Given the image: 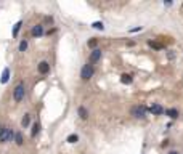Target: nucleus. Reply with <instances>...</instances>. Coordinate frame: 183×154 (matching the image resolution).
Wrapping results in <instances>:
<instances>
[{
	"label": "nucleus",
	"instance_id": "nucleus-1",
	"mask_svg": "<svg viewBox=\"0 0 183 154\" xmlns=\"http://www.w3.org/2000/svg\"><path fill=\"white\" fill-rule=\"evenodd\" d=\"M148 108L146 106H143V104H137L132 108V116L137 119H143V117H146V112H148Z\"/></svg>",
	"mask_w": 183,
	"mask_h": 154
},
{
	"label": "nucleus",
	"instance_id": "nucleus-2",
	"mask_svg": "<svg viewBox=\"0 0 183 154\" xmlns=\"http://www.w3.org/2000/svg\"><path fill=\"white\" fill-rule=\"evenodd\" d=\"M24 95H26V90H24V85L23 84H18L13 90V98H15V101L16 103H21L24 100Z\"/></svg>",
	"mask_w": 183,
	"mask_h": 154
},
{
	"label": "nucleus",
	"instance_id": "nucleus-3",
	"mask_svg": "<svg viewBox=\"0 0 183 154\" xmlns=\"http://www.w3.org/2000/svg\"><path fill=\"white\" fill-rule=\"evenodd\" d=\"M93 72H95L93 64H85L84 68H82V71H80V77L84 79V80H88V79H92Z\"/></svg>",
	"mask_w": 183,
	"mask_h": 154
},
{
	"label": "nucleus",
	"instance_id": "nucleus-4",
	"mask_svg": "<svg viewBox=\"0 0 183 154\" xmlns=\"http://www.w3.org/2000/svg\"><path fill=\"white\" fill-rule=\"evenodd\" d=\"M8 137H10V129L2 127L0 129V143H8Z\"/></svg>",
	"mask_w": 183,
	"mask_h": 154
},
{
	"label": "nucleus",
	"instance_id": "nucleus-5",
	"mask_svg": "<svg viewBox=\"0 0 183 154\" xmlns=\"http://www.w3.org/2000/svg\"><path fill=\"white\" fill-rule=\"evenodd\" d=\"M100 58H101V50L95 48L93 52H92V55H90V64H92V63H97Z\"/></svg>",
	"mask_w": 183,
	"mask_h": 154
},
{
	"label": "nucleus",
	"instance_id": "nucleus-6",
	"mask_svg": "<svg viewBox=\"0 0 183 154\" xmlns=\"http://www.w3.org/2000/svg\"><path fill=\"white\" fill-rule=\"evenodd\" d=\"M31 34H32V37H40V35H44V26H40V24L34 26L32 31H31Z\"/></svg>",
	"mask_w": 183,
	"mask_h": 154
},
{
	"label": "nucleus",
	"instance_id": "nucleus-7",
	"mask_svg": "<svg viewBox=\"0 0 183 154\" xmlns=\"http://www.w3.org/2000/svg\"><path fill=\"white\" fill-rule=\"evenodd\" d=\"M149 112H153L154 116H161V114L164 112V108H162L161 104H153V106L149 108Z\"/></svg>",
	"mask_w": 183,
	"mask_h": 154
},
{
	"label": "nucleus",
	"instance_id": "nucleus-8",
	"mask_svg": "<svg viewBox=\"0 0 183 154\" xmlns=\"http://www.w3.org/2000/svg\"><path fill=\"white\" fill-rule=\"evenodd\" d=\"M39 72L40 74H48L50 72V64L47 61H42L40 64H39Z\"/></svg>",
	"mask_w": 183,
	"mask_h": 154
},
{
	"label": "nucleus",
	"instance_id": "nucleus-9",
	"mask_svg": "<svg viewBox=\"0 0 183 154\" xmlns=\"http://www.w3.org/2000/svg\"><path fill=\"white\" fill-rule=\"evenodd\" d=\"M8 79H10V69L5 68L3 72H2V79H0V82H2V84H7V82H8Z\"/></svg>",
	"mask_w": 183,
	"mask_h": 154
},
{
	"label": "nucleus",
	"instance_id": "nucleus-10",
	"mask_svg": "<svg viewBox=\"0 0 183 154\" xmlns=\"http://www.w3.org/2000/svg\"><path fill=\"white\" fill-rule=\"evenodd\" d=\"M121 82H122V84H125V85H130V84H132V76H129V74H122V76H121Z\"/></svg>",
	"mask_w": 183,
	"mask_h": 154
},
{
	"label": "nucleus",
	"instance_id": "nucleus-11",
	"mask_svg": "<svg viewBox=\"0 0 183 154\" xmlns=\"http://www.w3.org/2000/svg\"><path fill=\"white\" fill-rule=\"evenodd\" d=\"M166 114H167V116H169L170 119H177V117H178V111H177V109H167Z\"/></svg>",
	"mask_w": 183,
	"mask_h": 154
},
{
	"label": "nucleus",
	"instance_id": "nucleus-12",
	"mask_svg": "<svg viewBox=\"0 0 183 154\" xmlns=\"http://www.w3.org/2000/svg\"><path fill=\"white\" fill-rule=\"evenodd\" d=\"M79 116H80V119H87L88 117V111H87L84 106H80V108H79Z\"/></svg>",
	"mask_w": 183,
	"mask_h": 154
},
{
	"label": "nucleus",
	"instance_id": "nucleus-13",
	"mask_svg": "<svg viewBox=\"0 0 183 154\" xmlns=\"http://www.w3.org/2000/svg\"><path fill=\"white\" fill-rule=\"evenodd\" d=\"M21 26H23V21H18L16 24H15V27H13V37H18V32H19Z\"/></svg>",
	"mask_w": 183,
	"mask_h": 154
},
{
	"label": "nucleus",
	"instance_id": "nucleus-14",
	"mask_svg": "<svg viewBox=\"0 0 183 154\" xmlns=\"http://www.w3.org/2000/svg\"><path fill=\"white\" fill-rule=\"evenodd\" d=\"M148 45H149L151 48H154V50H161V48H164V45L158 44V42H153V40H149V42H148Z\"/></svg>",
	"mask_w": 183,
	"mask_h": 154
},
{
	"label": "nucleus",
	"instance_id": "nucleus-15",
	"mask_svg": "<svg viewBox=\"0 0 183 154\" xmlns=\"http://www.w3.org/2000/svg\"><path fill=\"white\" fill-rule=\"evenodd\" d=\"M66 141H68V143H77L79 141V137L76 133H71L69 137L66 138Z\"/></svg>",
	"mask_w": 183,
	"mask_h": 154
},
{
	"label": "nucleus",
	"instance_id": "nucleus-16",
	"mask_svg": "<svg viewBox=\"0 0 183 154\" xmlns=\"http://www.w3.org/2000/svg\"><path fill=\"white\" fill-rule=\"evenodd\" d=\"M92 27H93V29H98V31H103V29H105V24H103L101 21H95L93 24H92Z\"/></svg>",
	"mask_w": 183,
	"mask_h": 154
},
{
	"label": "nucleus",
	"instance_id": "nucleus-17",
	"mask_svg": "<svg viewBox=\"0 0 183 154\" xmlns=\"http://www.w3.org/2000/svg\"><path fill=\"white\" fill-rule=\"evenodd\" d=\"M29 122H31V116H29V114H24V117H23V121H21V125H23V127H27Z\"/></svg>",
	"mask_w": 183,
	"mask_h": 154
},
{
	"label": "nucleus",
	"instance_id": "nucleus-18",
	"mask_svg": "<svg viewBox=\"0 0 183 154\" xmlns=\"http://www.w3.org/2000/svg\"><path fill=\"white\" fill-rule=\"evenodd\" d=\"M39 130H40V125H39V124H34L32 125V132H31V137H36L37 133H39Z\"/></svg>",
	"mask_w": 183,
	"mask_h": 154
},
{
	"label": "nucleus",
	"instance_id": "nucleus-19",
	"mask_svg": "<svg viewBox=\"0 0 183 154\" xmlns=\"http://www.w3.org/2000/svg\"><path fill=\"white\" fill-rule=\"evenodd\" d=\"M15 141H16L18 146H21L23 143H24V140H23V135H21V133H16V137H15Z\"/></svg>",
	"mask_w": 183,
	"mask_h": 154
},
{
	"label": "nucleus",
	"instance_id": "nucleus-20",
	"mask_svg": "<svg viewBox=\"0 0 183 154\" xmlns=\"http://www.w3.org/2000/svg\"><path fill=\"white\" fill-rule=\"evenodd\" d=\"M26 48H27V40H23L19 44V52H26Z\"/></svg>",
	"mask_w": 183,
	"mask_h": 154
},
{
	"label": "nucleus",
	"instance_id": "nucleus-21",
	"mask_svg": "<svg viewBox=\"0 0 183 154\" xmlns=\"http://www.w3.org/2000/svg\"><path fill=\"white\" fill-rule=\"evenodd\" d=\"M97 44H98L97 39H92V40H88V47H90V48H93V50H95V47H97Z\"/></svg>",
	"mask_w": 183,
	"mask_h": 154
},
{
	"label": "nucleus",
	"instance_id": "nucleus-22",
	"mask_svg": "<svg viewBox=\"0 0 183 154\" xmlns=\"http://www.w3.org/2000/svg\"><path fill=\"white\" fill-rule=\"evenodd\" d=\"M138 31H141V27H133V29H130V32H138Z\"/></svg>",
	"mask_w": 183,
	"mask_h": 154
},
{
	"label": "nucleus",
	"instance_id": "nucleus-23",
	"mask_svg": "<svg viewBox=\"0 0 183 154\" xmlns=\"http://www.w3.org/2000/svg\"><path fill=\"white\" fill-rule=\"evenodd\" d=\"M169 154H180V153H177V151H170Z\"/></svg>",
	"mask_w": 183,
	"mask_h": 154
}]
</instances>
